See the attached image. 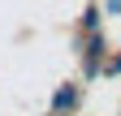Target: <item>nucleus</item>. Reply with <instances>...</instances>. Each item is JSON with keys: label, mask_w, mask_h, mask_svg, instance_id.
Instances as JSON below:
<instances>
[]
</instances>
